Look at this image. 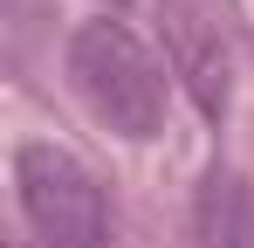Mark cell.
Wrapping results in <instances>:
<instances>
[{
	"label": "cell",
	"instance_id": "1",
	"mask_svg": "<svg viewBox=\"0 0 254 248\" xmlns=\"http://www.w3.org/2000/svg\"><path fill=\"white\" fill-rule=\"evenodd\" d=\"M69 83L96 111V124H110L117 138H158L165 131V69L124 21L96 14L69 35Z\"/></svg>",
	"mask_w": 254,
	"mask_h": 248
},
{
	"label": "cell",
	"instance_id": "2",
	"mask_svg": "<svg viewBox=\"0 0 254 248\" xmlns=\"http://www.w3.org/2000/svg\"><path fill=\"white\" fill-rule=\"evenodd\" d=\"M14 186H21V214H28L42 248H103L110 242L103 186L76 152H62L48 138L21 145L14 152Z\"/></svg>",
	"mask_w": 254,
	"mask_h": 248
},
{
	"label": "cell",
	"instance_id": "3",
	"mask_svg": "<svg viewBox=\"0 0 254 248\" xmlns=\"http://www.w3.org/2000/svg\"><path fill=\"white\" fill-rule=\"evenodd\" d=\"M165 48H172V76L192 90V104H199L206 118H227V97H234L227 48H220V35H213L186 0H165Z\"/></svg>",
	"mask_w": 254,
	"mask_h": 248
},
{
	"label": "cell",
	"instance_id": "4",
	"mask_svg": "<svg viewBox=\"0 0 254 248\" xmlns=\"http://www.w3.org/2000/svg\"><path fill=\"white\" fill-rule=\"evenodd\" d=\"M192 221H199V248H254V186L241 172H206Z\"/></svg>",
	"mask_w": 254,
	"mask_h": 248
},
{
	"label": "cell",
	"instance_id": "5",
	"mask_svg": "<svg viewBox=\"0 0 254 248\" xmlns=\"http://www.w3.org/2000/svg\"><path fill=\"white\" fill-rule=\"evenodd\" d=\"M14 248H21V242H14Z\"/></svg>",
	"mask_w": 254,
	"mask_h": 248
}]
</instances>
